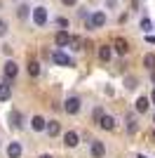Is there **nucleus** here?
<instances>
[{"label":"nucleus","instance_id":"nucleus-1","mask_svg":"<svg viewBox=\"0 0 155 158\" xmlns=\"http://www.w3.org/2000/svg\"><path fill=\"white\" fill-rule=\"evenodd\" d=\"M50 57H52V61H54V64H59V66H75L73 57H68V54H66V52H61V50H54V52H52Z\"/></svg>","mask_w":155,"mask_h":158},{"label":"nucleus","instance_id":"nucleus-2","mask_svg":"<svg viewBox=\"0 0 155 158\" xmlns=\"http://www.w3.org/2000/svg\"><path fill=\"white\" fill-rule=\"evenodd\" d=\"M106 24V12H94L87 19V28H101Z\"/></svg>","mask_w":155,"mask_h":158},{"label":"nucleus","instance_id":"nucleus-3","mask_svg":"<svg viewBox=\"0 0 155 158\" xmlns=\"http://www.w3.org/2000/svg\"><path fill=\"white\" fill-rule=\"evenodd\" d=\"M47 19H50V17H47L45 7H35V10H33V24H35V26H45Z\"/></svg>","mask_w":155,"mask_h":158},{"label":"nucleus","instance_id":"nucleus-4","mask_svg":"<svg viewBox=\"0 0 155 158\" xmlns=\"http://www.w3.org/2000/svg\"><path fill=\"white\" fill-rule=\"evenodd\" d=\"M64 111L71 113V116L78 113V111H80V99H78V97H68V99H66V104H64Z\"/></svg>","mask_w":155,"mask_h":158},{"label":"nucleus","instance_id":"nucleus-5","mask_svg":"<svg viewBox=\"0 0 155 158\" xmlns=\"http://www.w3.org/2000/svg\"><path fill=\"white\" fill-rule=\"evenodd\" d=\"M92 156L94 158H103L106 156V144L99 142V139H94V142H92Z\"/></svg>","mask_w":155,"mask_h":158},{"label":"nucleus","instance_id":"nucleus-6","mask_svg":"<svg viewBox=\"0 0 155 158\" xmlns=\"http://www.w3.org/2000/svg\"><path fill=\"white\" fill-rule=\"evenodd\" d=\"M10 97H12V85H10V80H2L0 83V102H7Z\"/></svg>","mask_w":155,"mask_h":158},{"label":"nucleus","instance_id":"nucleus-7","mask_svg":"<svg viewBox=\"0 0 155 158\" xmlns=\"http://www.w3.org/2000/svg\"><path fill=\"white\" fill-rule=\"evenodd\" d=\"M97 123H99V127H103V130H113V127H115V118H113V116H106V113H103Z\"/></svg>","mask_w":155,"mask_h":158},{"label":"nucleus","instance_id":"nucleus-8","mask_svg":"<svg viewBox=\"0 0 155 158\" xmlns=\"http://www.w3.org/2000/svg\"><path fill=\"white\" fill-rule=\"evenodd\" d=\"M54 43H57L59 47L68 45V43H71V33H68V31H59L57 35H54Z\"/></svg>","mask_w":155,"mask_h":158},{"label":"nucleus","instance_id":"nucleus-9","mask_svg":"<svg viewBox=\"0 0 155 158\" xmlns=\"http://www.w3.org/2000/svg\"><path fill=\"white\" fill-rule=\"evenodd\" d=\"M45 132L50 137H57L59 132H61V125H59L57 120H50V123H45Z\"/></svg>","mask_w":155,"mask_h":158},{"label":"nucleus","instance_id":"nucleus-10","mask_svg":"<svg viewBox=\"0 0 155 158\" xmlns=\"http://www.w3.org/2000/svg\"><path fill=\"white\" fill-rule=\"evenodd\" d=\"M150 109V99L148 97H139L136 99V113H146Z\"/></svg>","mask_w":155,"mask_h":158},{"label":"nucleus","instance_id":"nucleus-11","mask_svg":"<svg viewBox=\"0 0 155 158\" xmlns=\"http://www.w3.org/2000/svg\"><path fill=\"white\" fill-rule=\"evenodd\" d=\"M17 73H19V66H17V64H14L12 59H10V61H7V64H5V78L10 80V78H14Z\"/></svg>","mask_w":155,"mask_h":158},{"label":"nucleus","instance_id":"nucleus-12","mask_svg":"<svg viewBox=\"0 0 155 158\" xmlns=\"http://www.w3.org/2000/svg\"><path fill=\"white\" fill-rule=\"evenodd\" d=\"M7 156H10V158H19L21 156V144H19V142H10V146H7Z\"/></svg>","mask_w":155,"mask_h":158},{"label":"nucleus","instance_id":"nucleus-13","mask_svg":"<svg viewBox=\"0 0 155 158\" xmlns=\"http://www.w3.org/2000/svg\"><path fill=\"white\" fill-rule=\"evenodd\" d=\"M31 127L35 132H42V130H45V118H42V116H33V118H31Z\"/></svg>","mask_w":155,"mask_h":158},{"label":"nucleus","instance_id":"nucleus-14","mask_svg":"<svg viewBox=\"0 0 155 158\" xmlns=\"http://www.w3.org/2000/svg\"><path fill=\"white\" fill-rule=\"evenodd\" d=\"M10 125L17 127V130L24 125V123H21V113H19V111H10Z\"/></svg>","mask_w":155,"mask_h":158},{"label":"nucleus","instance_id":"nucleus-15","mask_svg":"<svg viewBox=\"0 0 155 158\" xmlns=\"http://www.w3.org/2000/svg\"><path fill=\"white\" fill-rule=\"evenodd\" d=\"M64 144L68 146V149L78 146V135H75V132H66V135H64Z\"/></svg>","mask_w":155,"mask_h":158},{"label":"nucleus","instance_id":"nucleus-16","mask_svg":"<svg viewBox=\"0 0 155 158\" xmlns=\"http://www.w3.org/2000/svg\"><path fill=\"white\" fill-rule=\"evenodd\" d=\"M110 54H113V50H110V45H101V50H99V59L101 61H108Z\"/></svg>","mask_w":155,"mask_h":158},{"label":"nucleus","instance_id":"nucleus-17","mask_svg":"<svg viewBox=\"0 0 155 158\" xmlns=\"http://www.w3.org/2000/svg\"><path fill=\"white\" fill-rule=\"evenodd\" d=\"M143 66H146L148 71H153V69H155V54L153 52H148L146 57H143Z\"/></svg>","mask_w":155,"mask_h":158},{"label":"nucleus","instance_id":"nucleus-18","mask_svg":"<svg viewBox=\"0 0 155 158\" xmlns=\"http://www.w3.org/2000/svg\"><path fill=\"white\" fill-rule=\"evenodd\" d=\"M38 73H40V64H38V61H28V76L35 78Z\"/></svg>","mask_w":155,"mask_h":158},{"label":"nucleus","instance_id":"nucleus-19","mask_svg":"<svg viewBox=\"0 0 155 158\" xmlns=\"http://www.w3.org/2000/svg\"><path fill=\"white\" fill-rule=\"evenodd\" d=\"M127 50H129V45L125 43L122 38H120V40H115V52H117V54H125Z\"/></svg>","mask_w":155,"mask_h":158},{"label":"nucleus","instance_id":"nucleus-20","mask_svg":"<svg viewBox=\"0 0 155 158\" xmlns=\"http://www.w3.org/2000/svg\"><path fill=\"white\" fill-rule=\"evenodd\" d=\"M17 14H19V19H28V14H31L28 12V5H19L17 7Z\"/></svg>","mask_w":155,"mask_h":158},{"label":"nucleus","instance_id":"nucleus-21","mask_svg":"<svg viewBox=\"0 0 155 158\" xmlns=\"http://www.w3.org/2000/svg\"><path fill=\"white\" fill-rule=\"evenodd\" d=\"M141 28H143V31H146V33H148L150 28H153V21H150L148 17H143V19H141Z\"/></svg>","mask_w":155,"mask_h":158},{"label":"nucleus","instance_id":"nucleus-22","mask_svg":"<svg viewBox=\"0 0 155 158\" xmlns=\"http://www.w3.org/2000/svg\"><path fill=\"white\" fill-rule=\"evenodd\" d=\"M127 130L136 132V118H134V116H129V118H127Z\"/></svg>","mask_w":155,"mask_h":158},{"label":"nucleus","instance_id":"nucleus-23","mask_svg":"<svg viewBox=\"0 0 155 158\" xmlns=\"http://www.w3.org/2000/svg\"><path fill=\"white\" fill-rule=\"evenodd\" d=\"M125 83H127V87H129V90H134V87H136V78H132V76H129V78L125 80Z\"/></svg>","mask_w":155,"mask_h":158},{"label":"nucleus","instance_id":"nucleus-24","mask_svg":"<svg viewBox=\"0 0 155 158\" xmlns=\"http://www.w3.org/2000/svg\"><path fill=\"white\" fill-rule=\"evenodd\" d=\"M5 33H7V24L0 19V35H5Z\"/></svg>","mask_w":155,"mask_h":158},{"label":"nucleus","instance_id":"nucleus-25","mask_svg":"<svg viewBox=\"0 0 155 158\" xmlns=\"http://www.w3.org/2000/svg\"><path fill=\"white\" fill-rule=\"evenodd\" d=\"M103 116V109H97V111H94V120H99Z\"/></svg>","mask_w":155,"mask_h":158},{"label":"nucleus","instance_id":"nucleus-26","mask_svg":"<svg viewBox=\"0 0 155 158\" xmlns=\"http://www.w3.org/2000/svg\"><path fill=\"white\" fill-rule=\"evenodd\" d=\"M146 40H148L150 45H155V35H146Z\"/></svg>","mask_w":155,"mask_h":158},{"label":"nucleus","instance_id":"nucleus-27","mask_svg":"<svg viewBox=\"0 0 155 158\" xmlns=\"http://www.w3.org/2000/svg\"><path fill=\"white\" fill-rule=\"evenodd\" d=\"M64 5H75V0H61Z\"/></svg>","mask_w":155,"mask_h":158},{"label":"nucleus","instance_id":"nucleus-28","mask_svg":"<svg viewBox=\"0 0 155 158\" xmlns=\"http://www.w3.org/2000/svg\"><path fill=\"white\" fill-rule=\"evenodd\" d=\"M148 99H150V104H155V90H153V94H150Z\"/></svg>","mask_w":155,"mask_h":158},{"label":"nucleus","instance_id":"nucleus-29","mask_svg":"<svg viewBox=\"0 0 155 158\" xmlns=\"http://www.w3.org/2000/svg\"><path fill=\"white\" fill-rule=\"evenodd\" d=\"M150 80H153V83H155V69H153V71H150Z\"/></svg>","mask_w":155,"mask_h":158},{"label":"nucleus","instance_id":"nucleus-30","mask_svg":"<svg viewBox=\"0 0 155 158\" xmlns=\"http://www.w3.org/2000/svg\"><path fill=\"white\" fill-rule=\"evenodd\" d=\"M139 158H148V156H143V153H139Z\"/></svg>","mask_w":155,"mask_h":158},{"label":"nucleus","instance_id":"nucleus-31","mask_svg":"<svg viewBox=\"0 0 155 158\" xmlns=\"http://www.w3.org/2000/svg\"><path fill=\"white\" fill-rule=\"evenodd\" d=\"M40 158H52V156H47V153H45V156H40Z\"/></svg>","mask_w":155,"mask_h":158},{"label":"nucleus","instance_id":"nucleus-32","mask_svg":"<svg viewBox=\"0 0 155 158\" xmlns=\"http://www.w3.org/2000/svg\"><path fill=\"white\" fill-rule=\"evenodd\" d=\"M153 118H155V116H153Z\"/></svg>","mask_w":155,"mask_h":158}]
</instances>
